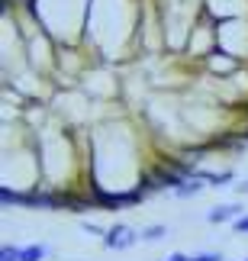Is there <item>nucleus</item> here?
I'll return each instance as SVG.
<instances>
[{
  "label": "nucleus",
  "mask_w": 248,
  "mask_h": 261,
  "mask_svg": "<svg viewBox=\"0 0 248 261\" xmlns=\"http://www.w3.org/2000/svg\"><path fill=\"white\" fill-rule=\"evenodd\" d=\"M135 236H139V232H135L132 226H123V223H120V226H113L110 232L103 236V245H106V248H116V252H120V248H132V245H135Z\"/></svg>",
  "instance_id": "1"
},
{
  "label": "nucleus",
  "mask_w": 248,
  "mask_h": 261,
  "mask_svg": "<svg viewBox=\"0 0 248 261\" xmlns=\"http://www.w3.org/2000/svg\"><path fill=\"white\" fill-rule=\"evenodd\" d=\"M242 216V206H235V203H226V206H216V210H210V213H206V219H210V223H229V219H239Z\"/></svg>",
  "instance_id": "2"
},
{
  "label": "nucleus",
  "mask_w": 248,
  "mask_h": 261,
  "mask_svg": "<svg viewBox=\"0 0 248 261\" xmlns=\"http://www.w3.org/2000/svg\"><path fill=\"white\" fill-rule=\"evenodd\" d=\"M0 203L4 206H26V194H19L13 187H4L0 190Z\"/></svg>",
  "instance_id": "3"
},
{
  "label": "nucleus",
  "mask_w": 248,
  "mask_h": 261,
  "mask_svg": "<svg viewBox=\"0 0 248 261\" xmlns=\"http://www.w3.org/2000/svg\"><path fill=\"white\" fill-rule=\"evenodd\" d=\"M200 180H203V174L200 177H187L184 180V184L181 187H177V197H190V194H197V190H200L203 184H200Z\"/></svg>",
  "instance_id": "4"
},
{
  "label": "nucleus",
  "mask_w": 248,
  "mask_h": 261,
  "mask_svg": "<svg viewBox=\"0 0 248 261\" xmlns=\"http://www.w3.org/2000/svg\"><path fill=\"white\" fill-rule=\"evenodd\" d=\"M164 236H168L164 226H148V229H142V239H145V242H158V239H164Z\"/></svg>",
  "instance_id": "5"
},
{
  "label": "nucleus",
  "mask_w": 248,
  "mask_h": 261,
  "mask_svg": "<svg viewBox=\"0 0 248 261\" xmlns=\"http://www.w3.org/2000/svg\"><path fill=\"white\" fill-rule=\"evenodd\" d=\"M45 258V245H29L23 248V261H42Z\"/></svg>",
  "instance_id": "6"
},
{
  "label": "nucleus",
  "mask_w": 248,
  "mask_h": 261,
  "mask_svg": "<svg viewBox=\"0 0 248 261\" xmlns=\"http://www.w3.org/2000/svg\"><path fill=\"white\" fill-rule=\"evenodd\" d=\"M0 261H23V248L4 245V248H0Z\"/></svg>",
  "instance_id": "7"
},
{
  "label": "nucleus",
  "mask_w": 248,
  "mask_h": 261,
  "mask_svg": "<svg viewBox=\"0 0 248 261\" xmlns=\"http://www.w3.org/2000/svg\"><path fill=\"white\" fill-rule=\"evenodd\" d=\"M203 180H210V184H226V180H232V171H219V174H203Z\"/></svg>",
  "instance_id": "8"
},
{
  "label": "nucleus",
  "mask_w": 248,
  "mask_h": 261,
  "mask_svg": "<svg viewBox=\"0 0 248 261\" xmlns=\"http://www.w3.org/2000/svg\"><path fill=\"white\" fill-rule=\"evenodd\" d=\"M190 261H223V255L219 252H203V255H194Z\"/></svg>",
  "instance_id": "9"
},
{
  "label": "nucleus",
  "mask_w": 248,
  "mask_h": 261,
  "mask_svg": "<svg viewBox=\"0 0 248 261\" xmlns=\"http://www.w3.org/2000/svg\"><path fill=\"white\" fill-rule=\"evenodd\" d=\"M235 232H239V236H248V216H239V219H235Z\"/></svg>",
  "instance_id": "10"
},
{
  "label": "nucleus",
  "mask_w": 248,
  "mask_h": 261,
  "mask_svg": "<svg viewBox=\"0 0 248 261\" xmlns=\"http://www.w3.org/2000/svg\"><path fill=\"white\" fill-rule=\"evenodd\" d=\"M164 261H190V258H187V255H181V252H174V255H168Z\"/></svg>",
  "instance_id": "11"
},
{
  "label": "nucleus",
  "mask_w": 248,
  "mask_h": 261,
  "mask_svg": "<svg viewBox=\"0 0 248 261\" xmlns=\"http://www.w3.org/2000/svg\"><path fill=\"white\" fill-rule=\"evenodd\" d=\"M235 187H239V194H248V180L245 184H235Z\"/></svg>",
  "instance_id": "12"
},
{
  "label": "nucleus",
  "mask_w": 248,
  "mask_h": 261,
  "mask_svg": "<svg viewBox=\"0 0 248 261\" xmlns=\"http://www.w3.org/2000/svg\"><path fill=\"white\" fill-rule=\"evenodd\" d=\"M245 139H248V133H245Z\"/></svg>",
  "instance_id": "13"
}]
</instances>
